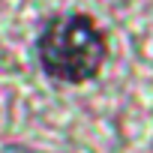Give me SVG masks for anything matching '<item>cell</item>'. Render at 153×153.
Instances as JSON below:
<instances>
[{"instance_id": "1", "label": "cell", "mask_w": 153, "mask_h": 153, "mask_svg": "<svg viewBox=\"0 0 153 153\" xmlns=\"http://www.w3.org/2000/svg\"><path fill=\"white\" fill-rule=\"evenodd\" d=\"M39 63L51 78L81 84L105 63V36L87 15L54 18L39 36Z\"/></svg>"}, {"instance_id": "2", "label": "cell", "mask_w": 153, "mask_h": 153, "mask_svg": "<svg viewBox=\"0 0 153 153\" xmlns=\"http://www.w3.org/2000/svg\"><path fill=\"white\" fill-rule=\"evenodd\" d=\"M0 153H36V150H30V147H3Z\"/></svg>"}]
</instances>
